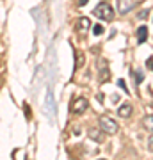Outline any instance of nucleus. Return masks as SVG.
I'll return each mask as SVG.
<instances>
[{"mask_svg": "<svg viewBox=\"0 0 153 160\" xmlns=\"http://www.w3.org/2000/svg\"><path fill=\"white\" fill-rule=\"evenodd\" d=\"M100 130H102L105 135H114V133H118L119 126H118V123H116L112 118L102 116V118H100Z\"/></svg>", "mask_w": 153, "mask_h": 160, "instance_id": "1", "label": "nucleus"}, {"mask_svg": "<svg viewBox=\"0 0 153 160\" xmlns=\"http://www.w3.org/2000/svg\"><path fill=\"white\" fill-rule=\"evenodd\" d=\"M94 16L100 18V20H105V22H110L114 18V9L110 7V4L102 2V4H98L96 9H94Z\"/></svg>", "mask_w": 153, "mask_h": 160, "instance_id": "2", "label": "nucleus"}, {"mask_svg": "<svg viewBox=\"0 0 153 160\" xmlns=\"http://www.w3.org/2000/svg\"><path fill=\"white\" fill-rule=\"evenodd\" d=\"M87 107H89V102L85 98H77L71 109H73V114H82V112H85Z\"/></svg>", "mask_w": 153, "mask_h": 160, "instance_id": "3", "label": "nucleus"}, {"mask_svg": "<svg viewBox=\"0 0 153 160\" xmlns=\"http://www.w3.org/2000/svg\"><path fill=\"white\" fill-rule=\"evenodd\" d=\"M134 7H135V2H134V0H118V9H119L121 14L130 12Z\"/></svg>", "mask_w": 153, "mask_h": 160, "instance_id": "4", "label": "nucleus"}, {"mask_svg": "<svg viewBox=\"0 0 153 160\" xmlns=\"http://www.w3.org/2000/svg\"><path fill=\"white\" fill-rule=\"evenodd\" d=\"M132 112H134V109H132L130 103H123V105H119V109H118V116L119 118H123V119L130 118Z\"/></svg>", "mask_w": 153, "mask_h": 160, "instance_id": "5", "label": "nucleus"}, {"mask_svg": "<svg viewBox=\"0 0 153 160\" xmlns=\"http://www.w3.org/2000/svg\"><path fill=\"white\" fill-rule=\"evenodd\" d=\"M146 39H148V27L146 25H141V27L137 29V43L142 45Z\"/></svg>", "mask_w": 153, "mask_h": 160, "instance_id": "6", "label": "nucleus"}, {"mask_svg": "<svg viewBox=\"0 0 153 160\" xmlns=\"http://www.w3.org/2000/svg\"><path fill=\"white\" fill-rule=\"evenodd\" d=\"M77 30H79L80 34H85L89 30V20L87 18H80L79 22H77Z\"/></svg>", "mask_w": 153, "mask_h": 160, "instance_id": "7", "label": "nucleus"}, {"mask_svg": "<svg viewBox=\"0 0 153 160\" xmlns=\"http://www.w3.org/2000/svg\"><path fill=\"white\" fill-rule=\"evenodd\" d=\"M89 137L93 141H96V142H103V132L96 130V128H91L89 130Z\"/></svg>", "mask_w": 153, "mask_h": 160, "instance_id": "8", "label": "nucleus"}, {"mask_svg": "<svg viewBox=\"0 0 153 160\" xmlns=\"http://www.w3.org/2000/svg\"><path fill=\"white\" fill-rule=\"evenodd\" d=\"M142 125H144V128L150 132H153V116H146L144 119H142Z\"/></svg>", "mask_w": 153, "mask_h": 160, "instance_id": "9", "label": "nucleus"}, {"mask_svg": "<svg viewBox=\"0 0 153 160\" xmlns=\"http://www.w3.org/2000/svg\"><path fill=\"white\" fill-rule=\"evenodd\" d=\"M109 78H110V71H109V68H102V71H100V82L105 84Z\"/></svg>", "mask_w": 153, "mask_h": 160, "instance_id": "10", "label": "nucleus"}, {"mask_svg": "<svg viewBox=\"0 0 153 160\" xmlns=\"http://www.w3.org/2000/svg\"><path fill=\"white\" fill-rule=\"evenodd\" d=\"M142 78H144V77H142V71H135V86H139V84H141Z\"/></svg>", "mask_w": 153, "mask_h": 160, "instance_id": "11", "label": "nucleus"}, {"mask_svg": "<svg viewBox=\"0 0 153 160\" xmlns=\"http://www.w3.org/2000/svg\"><path fill=\"white\" fill-rule=\"evenodd\" d=\"M82 62H84V57H82V53H79V52H77V64H75V69L79 68Z\"/></svg>", "mask_w": 153, "mask_h": 160, "instance_id": "12", "label": "nucleus"}, {"mask_svg": "<svg viewBox=\"0 0 153 160\" xmlns=\"http://www.w3.org/2000/svg\"><path fill=\"white\" fill-rule=\"evenodd\" d=\"M93 32H94L96 36L103 34V27H102V25H94V29H93Z\"/></svg>", "mask_w": 153, "mask_h": 160, "instance_id": "13", "label": "nucleus"}, {"mask_svg": "<svg viewBox=\"0 0 153 160\" xmlns=\"http://www.w3.org/2000/svg\"><path fill=\"white\" fill-rule=\"evenodd\" d=\"M146 66H148V69H151V71H153V55L146 61Z\"/></svg>", "mask_w": 153, "mask_h": 160, "instance_id": "14", "label": "nucleus"}, {"mask_svg": "<svg viewBox=\"0 0 153 160\" xmlns=\"http://www.w3.org/2000/svg\"><path fill=\"white\" fill-rule=\"evenodd\" d=\"M118 86H119V87H123V91L128 92V89H126V86H125V80H118Z\"/></svg>", "mask_w": 153, "mask_h": 160, "instance_id": "15", "label": "nucleus"}, {"mask_svg": "<svg viewBox=\"0 0 153 160\" xmlns=\"http://www.w3.org/2000/svg\"><path fill=\"white\" fill-rule=\"evenodd\" d=\"M148 12H150L148 9H144V11H141V12H139V18H141V20H142V18H146V16H148Z\"/></svg>", "mask_w": 153, "mask_h": 160, "instance_id": "16", "label": "nucleus"}, {"mask_svg": "<svg viewBox=\"0 0 153 160\" xmlns=\"http://www.w3.org/2000/svg\"><path fill=\"white\" fill-rule=\"evenodd\" d=\"M148 148H150V151H153V135L150 137V141H148Z\"/></svg>", "mask_w": 153, "mask_h": 160, "instance_id": "17", "label": "nucleus"}, {"mask_svg": "<svg viewBox=\"0 0 153 160\" xmlns=\"http://www.w3.org/2000/svg\"><path fill=\"white\" fill-rule=\"evenodd\" d=\"M87 4V0H79V6H85Z\"/></svg>", "mask_w": 153, "mask_h": 160, "instance_id": "18", "label": "nucleus"}]
</instances>
